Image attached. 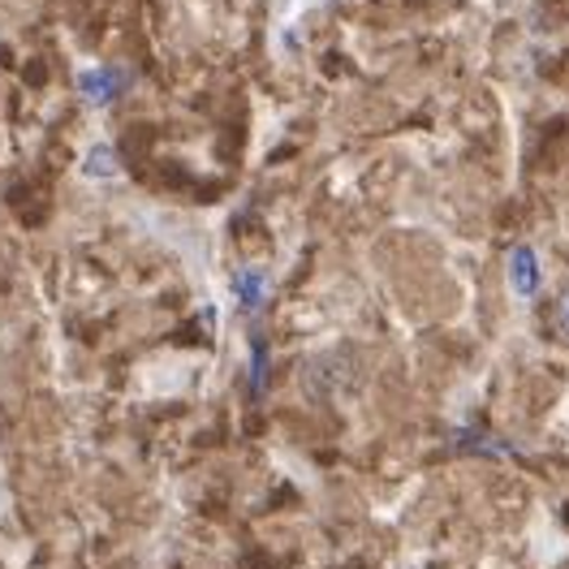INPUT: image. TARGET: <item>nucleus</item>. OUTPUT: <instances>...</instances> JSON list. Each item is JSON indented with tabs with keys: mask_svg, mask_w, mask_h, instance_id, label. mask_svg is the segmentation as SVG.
I'll return each mask as SVG.
<instances>
[{
	"mask_svg": "<svg viewBox=\"0 0 569 569\" xmlns=\"http://www.w3.org/2000/svg\"><path fill=\"white\" fill-rule=\"evenodd\" d=\"M229 293H233V307L254 320L263 307H268V298H272V272L263 268V263H247V268H238L233 277H229Z\"/></svg>",
	"mask_w": 569,
	"mask_h": 569,
	"instance_id": "3",
	"label": "nucleus"
},
{
	"mask_svg": "<svg viewBox=\"0 0 569 569\" xmlns=\"http://www.w3.org/2000/svg\"><path fill=\"white\" fill-rule=\"evenodd\" d=\"M505 284L513 293L518 307H531L535 298L543 293V254L531 242H513L505 254Z\"/></svg>",
	"mask_w": 569,
	"mask_h": 569,
	"instance_id": "1",
	"label": "nucleus"
},
{
	"mask_svg": "<svg viewBox=\"0 0 569 569\" xmlns=\"http://www.w3.org/2000/svg\"><path fill=\"white\" fill-rule=\"evenodd\" d=\"M130 87V70L126 66H87L73 78V91L87 108H108L117 104Z\"/></svg>",
	"mask_w": 569,
	"mask_h": 569,
	"instance_id": "2",
	"label": "nucleus"
},
{
	"mask_svg": "<svg viewBox=\"0 0 569 569\" xmlns=\"http://www.w3.org/2000/svg\"><path fill=\"white\" fill-rule=\"evenodd\" d=\"M453 445H458V449H470V453H488V458H509V453H513L509 445H500L497 436H488V431H470V427L458 431Z\"/></svg>",
	"mask_w": 569,
	"mask_h": 569,
	"instance_id": "6",
	"label": "nucleus"
},
{
	"mask_svg": "<svg viewBox=\"0 0 569 569\" xmlns=\"http://www.w3.org/2000/svg\"><path fill=\"white\" fill-rule=\"evenodd\" d=\"M552 328H557L561 341H569V289H561V298H557V307H552Z\"/></svg>",
	"mask_w": 569,
	"mask_h": 569,
	"instance_id": "7",
	"label": "nucleus"
},
{
	"mask_svg": "<svg viewBox=\"0 0 569 569\" xmlns=\"http://www.w3.org/2000/svg\"><path fill=\"white\" fill-rule=\"evenodd\" d=\"M268 367H272L268 346H263V337H254V341H250V367H247L250 401H259V397H263V389H268Z\"/></svg>",
	"mask_w": 569,
	"mask_h": 569,
	"instance_id": "5",
	"label": "nucleus"
},
{
	"mask_svg": "<svg viewBox=\"0 0 569 569\" xmlns=\"http://www.w3.org/2000/svg\"><path fill=\"white\" fill-rule=\"evenodd\" d=\"M82 178L87 181H117L121 178V156H117V147H112V142L100 139L82 151Z\"/></svg>",
	"mask_w": 569,
	"mask_h": 569,
	"instance_id": "4",
	"label": "nucleus"
}]
</instances>
